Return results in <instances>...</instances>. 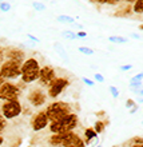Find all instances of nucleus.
<instances>
[{
	"label": "nucleus",
	"mask_w": 143,
	"mask_h": 147,
	"mask_svg": "<svg viewBox=\"0 0 143 147\" xmlns=\"http://www.w3.org/2000/svg\"><path fill=\"white\" fill-rule=\"evenodd\" d=\"M72 105L68 103V102H63V100H55L52 103L47 106L46 112L47 116L50 119L51 123L54 122H59V120L64 119L68 115L72 114Z\"/></svg>",
	"instance_id": "nucleus-1"
},
{
	"label": "nucleus",
	"mask_w": 143,
	"mask_h": 147,
	"mask_svg": "<svg viewBox=\"0 0 143 147\" xmlns=\"http://www.w3.org/2000/svg\"><path fill=\"white\" fill-rule=\"evenodd\" d=\"M42 66L36 58H28L26 59L22 64V78L20 80L23 84H31L39 80Z\"/></svg>",
	"instance_id": "nucleus-2"
},
{
	"label": "nucleus",
	"mask_w": 143,
	"mask_h": 147,
	"mask_svg": "<svg viewBox=\"0 0 143 147\" xmlns=\"http://www.w3.org/2000/svg\"><path fill=\"white\" fill-rule=\"evenodd\" d=\"M78 126H79V116H78V114L72 112L71 115H68L64 119L51 123L48 126V130L51 134H67V132L75 131Z\"/></svg>",
	"instance_id": "nucleus-3"
},
{
	"label": "nucleus",
	"mask_w": 143,
	"mask_h": 147,
	"mask_svg": "<svg viewBox=\"0 0 143 147\" xmlns=\"http://www.w3.org/2000/svg\"><path fill=\"white\" fill-rule=\"evenodd\" d=\"M22 64L23 63L15 62V60H4L0 66V74L5 80H13L22 78Z\"/></svg>",
	"instance_id": "nucleus-4"
},
{
	"label": "nucleus",
	"mask_w": 143,
	"mask_h": 147,
	"mask_svg": "<svg viewBox=\"0 0 143 147\" xmlns=\"http://www.w3.org/2000/svg\"><path fill=\"white\" fill-rule=\"evenodd\" d=\"M22 88L19 84H13L11 82H4L0 86V100L1 102H15L19 100Z\"/></svg>",
	"instance_id": "nucleus-5"
},
{
	"label": "nucleus",
	"mask_w": 143,
	"mask_h": 147,
	"mask_svg": "<svg viewBox=\"0 0 143 147\" xmlns=\"http://www.w3.org/2000/svg\"><path fill=\"white\" fill-rule=\"evenodd\" d=\"M23 112V106L19 100L15 102H3L0 106V114L5 118L7 120L15 119L18 116H20V114Z\"/></svg>",
	"instance_id": "nucleus-6"
},
{
	"label": "nucleus",
	"mask_w": 143,
	"mask_h": 147,
	"mask_svg": "<svg viewBox=\"0 0 143 147\" xmlns=\"http://www.w3.org/2000/svg\"><path fill=\"white\" fill-rule=\"evenodd\" d=\"M70 83H71V80L68 76H58L55 79L54 83L47 88V96L50 98V99H56L70 86Z\"/></svg>",
	"instance_id": "nucleus-7"
},
{
	"label": "nucleus",
	"mask_w": 143,
	"mask_h": 147,
	"mask_svg": "<svg viewBox=\"0 0 143 147\" xmlns=\"http://www.w3.org/2000/svg\"><path fill=\"white\" fill-rule=\"evenodd\" d=\"M58 78L56 75V71L52 66H42V70H40V75H39V86L40 87H44V88H48L52 83L55 82V79Z\"/></svg>",
	"instance_id": "nucleus-8"
},
{
	"label": "nucleus",
	"mask_w": 143,
	"mask_h": 147,
	"mask_svg": "<svg viewBox=\"0 0 143 147\" xmlns=\"http://www.w3.org/2000/svg\"><path fill=\"white\" fill-rule=\"evenodd\" d=\"M47 92L44 90H42V87H36V88H31L30 90V92L27 95V102L32 107H42L47 100Z\"/></svg>",
	"instance_id": "nucleus-9"
},
{
	"label": "nucleus",
	"mask_w": 143,
	"mask_h": 147,
	"mask_svg": "<svg viewBox=\"0 0 143 147\" xmlns=\"http://www.w3.org/2000/svg\"><path fill=\"white\" fill-rule=\"evenodd\" d=\"M30 123H31L32 130L35 132H39V131H42V130L48 127L51 124V122H50V119H48V116H47L46 110H43V111H39L32 115Z\"/></svg>",
	"instance_id": "nucleus-10"
},
{
	"label": "nucleus",
	"mask_w": 143,
	"mask_h": 147,
	"mask_svg": "<svg viewBox=\"0 0 143 147\" xmlns=\"http://www.w3.org/2000/svg\"><path fill=\"white\" fill-rule=\"evenodd\" d=\"M60 147H86L83 138L75 131L62 134V146Z\"/></svg>",
	"instance_id": "nucleus-11"
},
{
	"label": "nucleus",
	"mask_w": 143,
	"mask_h": 147,
	"mask_svg": "<svg viewBox=\"0 0 143 147\" xmlns=\"http://www.w3.org/2000/svg\"><path fill=\"white\" fill-rule=\"evenodd\" d=\"M4 60H15V62L23 63L26 60V54L20 48L7 47V48H4Z\"/></svg>",
	"instance_id": "nucleus-12"
},
{
	"label": "nucleus",
	"mask_w": 143,
	"mask_h": 147,
	"mask_svg": "<svg viewBox=\"0 0 143 147\" xmlns=\"http://www.w3.org/2000/svg\"><path fill=\"white\" fill-rule=\"evenodd\" d=\"M83 140H84L86 146H90V144H94L92 142H95V143H98L99 142V139H98V134L95 132V130H94V127H87L84 130V132H83Z\"/></svg>",
	"instance_id": "nucleus-13"
},
{
	"label": "nucleus",
	"mask_w": 143,
	"mask_h": 147,
	"mask_svg": "<svg viewBox=\"0 0 143 147\" xmlns=\"http://www.w3.org/2000/svg\"><path fill=\"white\" fill-rule=\"evenodd\" d=\"M124 147H143V138L142 136H134L124 143Z\"/></svg>",
	"instance_id": "nucleus-14"
},
{
	"label": "nucleus",
	"mask_w": 143,
	"mask_h": 147,
	"mask_svg": "<svg viewBox=\"0 0 143 147\" xmlns=\"http://www.w3.org/2000/svg\"><path fill=\"white\" fill-rule=\"evenodd\" d=\"M54 48H55V51L58 52V55H60V58L63 59V60H68V54H67V51H66V48L60 44V43H55L54 44Z\"/></svg>",
	"instance_id": "nucleus-15"
},
{
	"label": "nucleus",
	"mask_w": 143,
	"mask_h": 147,
	"mask_svg": "<svg viewBox=\"0 0 143 147\" xmlns=\"http://www.w3.org/2000/svg\"><path fill=\"white\" fill-rule=\"evenodd\" d=\"M132 13L143 15V0H135L132 3Z\"/></svg>",
	"instance_id": "nucleus-16"
},
{
	"label": "nucleus",
	"mask_w": 143,
	"mask_h": 147,
	"mask_svg": "<svg viewBox=\"0 0 143 147\" xmlns=\"http://www.w3.org/2000/svg\"><path fill=\"white\" fill-rule=\"evenodd\" d=\"M106 126H107V120H96L95 126H94V130L99 135V134H102L106 130Z\"/></svg>",
	"instance_id": "nucleus-17"
},
{
	"label": "nucleus",
	"mask_w": 143,
	"mask_h": 147,
	"mask_svg": "<svg viewBox=\"0 0 143 147\" xmlns=\"http://www.w3.org/2000/svg\"><path fill=\"white\" fill-rule=\"evenodd\" d=\"M58 22L59 23H70V24H72V23H75V19L74 18H71V16H68V15H60V16H58Z\"/></svg>",
	"instance_id": "nucleus-18"
},
{
	"label": "nucleus",
	"mask_w": 143,
	"mask_h": 147,
	"mask_svg": "<svg viewBox=\"0 0 143 147\" xmlns=\"http://www.w3.org/2000/svg\"><path fill=\"white\" fill-rule=\"evenodd\" d=\"M108 42L115 43V44H122V43H127V39L122 38V36H110V38H108Z\"/></svg>",
	"instance_id": "nucleus-19"
},
{
	"label": "nucleus",
	"mask_w": 143,
	"mask_h": 147,
	"mask_svg": "<svg viewBox=\"0 0 143 147\" xmlns=\"http://www.w3.org/2000/svg\"><path fill=\"white\" fill-rule=\"evenodd\" d=\"M62 35H63V38H66V39H70V40H75V39H78V36H76V34L75 32H72V31H63L62 32Z\"/></svg>",
	"instance_id": "nucleus-20"
},
{
	"label": "nucleus",
	"mask_w": 143,
	"mask_h": 147,
	"mask_svg": "<svg viewBox=\"0 0 143 147\" xmlns=\"http://www.w3.org/2000/svg\"><path fill=\"white\" fill-rule=\"evenodd\" d=\"M32 7H34V9H36V11H44V9H46V4L42 3V1H34V3H32Z\"/></svg>",
	"instance_id": "nucleus-21"
},
{
	"label": "nucleus",
	"mask_w": 143,
	"mask_h": 147,
	"mask_svg": "<svg viewBox=\"0 0 143 147\" xmlns=\"http://www.w3.org/2000/svg\"><path fill=\"white\" fill-rule=\"evenodd\" d=\"M79 52L83 55H92L94 54V50L92 48H90V47H79Z\"/></svg>",
	"instance_id": "nucleus-22"
},
{
	"label": "nucleus",
	"mask_w": 143,
	"mask_h": 147,
	"mask_svg": "<svg viewBox=\"0 0 143 147\" xmlns=\"http://www.w3.org/2000/svg\"><path fill=\"white\" fill-rule=\"evenodd\" d=\"M11 9V3H8V1H1L0 3V11L1 12H8Z\"/></svg>",
	"instance_id": "nucleus-23"
},
{
	"label": "nucleus",
	"mask_w": 143,
	"mask_h": 147,
	"mask_svg": "<svg viewBox=\"0 0 143 147\" xmlns=\"http://www.w3.org/2000/svg\"><path fill=\"white\" fill-rule=\"evenodd\" d=\"M142 80H143V72H139V74H136L135 76L131 78L130 83H142Z\"/></svg>",
	"instance_id": "nucleus-24"
},
{
	"label": "nucleus",
	"mask_w": 143,
	"mask_h": 147,
	"mask_svg": "<svg viewBox=\"0 0 143 147\" xmlns=\"http://www.w3.org/2000/svg\"><path fill=\"white\" fill-rule=\"evenodd\" d=\"M5 127H7V119L0 114V135H1V132L5 130Z\"/></svg>",
	"instance_id": "nucleus-25"
},
{
	"label": "nucleus",
	"mask_w": 143,
	"mask_h": 147,
	"mask_svg": "<svg viewBox=\"0 0 143 147\" xmlns=\"http://www.w3.org/2000/svg\"><path fill=\"white\" fill-rule=\"evenodd\" d=\"M108 90H110V92H111L112 98H115V99H116V98L119 96V91H118V88H116L115 86H110V88H108Z\"/></svg>",
	"instance_id": "nucleus-26"
},
{
	"label": "nucleus",
	"mask_w": 143,
	"mask_h": 147,
	"mask_svg": "<svg viewBox=\"0 0 143 147\" xmlns=\"http://www.w3.org/2000/svg\"><path fill=\"white\" fill-rule=\"evenodd\" d=\"M135 102L132 100V99H127V102H126V109H130L131 110L132 107H135Z\"/></svg>",
	"instance_id": "nucleus-27"
},
{
	"label": "nucleus",
	"mask_w": 143,
	"mask_h": 147,
	"mask_svg": "<svg viewBox=\"0 0 143 147\" xmlns=\"http://www.w3.org/2000/svg\"><path fill=\"white\" fill-rule=\"evenodd\" d=\"M94 78H95V80H96V82H101V83H103V82H105V78H103V75H102V74H95V75H94Z\"/></svg>",
	"instance_id": "nucleus-28"
},
{
	"label": "nucleus",
	"mask_w": 143,
	"mask_h": 147,
	"mask_svg": "<svg viewBox=\"0 0 143 147\" xmlns=\"http://www.w3.org/2000/svg\"><path fill=\"white\" fill-rule=\"evenodd\" d=\"M4 63V48L0 46V66Z\"/></svg>",
	"instance_id": "nucleus-29"
},
{
	"label": "nucleus",
	"mask_w": 143,
	"mask_h": 147,
	"mask_svg": "<svg viewBox=\"0 0 143 147\" xmlns=\"http://www.w3.org/2000/svg\"><path fill=\"white\" fill-rule=\"evenodd\" d=\"M76 36H78V39H83V38L87 36V32L86 31H79V32H76Z\"/></svg>",
	"instance_id": "nucleus-30"
},
{
	"label": "nucleus",
	"mask_w": 143,
	"mask_h": 147,
	"mask_svg": "<svg viewBox=\"0 0 143 147\" xmlns=\"http://www.w3.org/2000/svg\"><path fill=\"white\" fill-rule=\"evenodd\" d=\"M82 80L84 82V83H86L87 86H90V87H92V86H94V82H92V80H90V79H87V78H82Z\"/></svg>",
	"instance_id": "nucleus-31"
},
{
	"label": "nucleus",
	"mask_w": 143,
	"mask_h": 147,
	"mask_svg": "<svg viewBox=\"0 0 143 147\" xmlns=\"http://www.w3.org/2000/svg\"><path fill=\"white\" fill-rule=\"evenodd\" d=\"M132 66L131 64H124V66H120V70L122 71H128V70H131Z\"/></svg>",
	"instance_id": "nucleus-32"
},
{
	"label": "nucleus",
	"mask_w": 143,
	"mask_h": 147,
	"mask_svg": "<svg viewBox=\"0 0 143 147\" xmlns=\"http://www.w3.org/2000/svg\"><path fill=\"white\" fill-rule=\"evenodd\" d=\"M130 87H131V88H140V87H142V83H130Z\"/></svg>",
	"instance_id": "nucleus-33"
},
{
	"label": "nucleus",
	"mask_w": 143,
	"mask_h": 147,
	"mask_svg": "<svg viewBox=\"0 0 143 147\" xmlns=\"http://www.w3.org/2000/svg\"><path fill=\"white\" fill-rule=\"evenodd\" d=\"M28 36V39H30V40H32V42H36V43H39V39L38 38H35V36L34 35H27Z\"/></svg>",
	"instance_id": "nucleus-34"
},
{
	"label": "nucleus",
	"mask_w": 143,
	"mask_h": 147,
	"mask_svg": "<svg viewBox=\"0 0 143 147\" xmlns=\"http://www.w3.org/2000/svg\"><path fill=\"white\" fill-rule=\"evenodd\" d=\"M136 110H138V106H135V107H132V109L130 110V114H135Z\"/></svg>",
	"instance_id": "nucleus-35"
},
{
	"label": "nucleus",
	"mask_w": 143,
	"mask_h": 147,
	"mask_svg": "<svg viewBox=\"0 0 143 147\" xmlns=\"http://www.w3.org/2000/svg\"><path fill=\"white\" fill-rule=\"evenodd\" d=\"M4 82H7V80H5V79H4V78H3V76H1V74H0V86L3 84Z\"/></svg>",
	"instance_id": "nucleus-36"
},
{
	"label": "nucleus",
	"mask_w": 143,
	"mask_h": 147,
	"mask_svg": "<svg viewBox=\"0 0 143 147\" xmlns=\"http://www.w3.org/2000/svg\"><path fill=\"white\" fill-rule=\"evenodd\" d=\"M3 143H4V136H3V135H0V147L3 146Z\"/></svg>",
	"instance_id": "nucleus-37"
},
{
	"label": "nucleus",
	"mask_w": 143,
	"mask_h": 147,
	"mask_svg": "<svg viewBox=\"0 0 143 147\" xmlns=\"http://www.w3.org/2000/svg\"><path fill=\"white\" fill-rule=\"evenodd\" d=\"M132 38H134V39H140V36H138L136 34H132Z\"/></svg>",
	"instance_id": "nucleus-38"
},
{
	"label": "nucleus",
	"mask_w": 143,
	"mask_h": 147,
	"mask_svg": "<svg viewBox=\"0 0 143 147\" xmlns=\"http://www.w3.org/2000/svg\"><path fill=\"white\" fill-rule=\"evenodd\" d=\"M138 28H139L140 31H142V32H143V24H140V26H139V27H138Z\"/></svg>",
	"instance_id": "nucleus-39"
},
{
	"label": "nucleus",
	"mask_w": 143,
	"mask_h": 147,
	"mask_svg": "<svg viewBox=\"0 0 143 147\" xmlns=\"http://www.w3.org/2000/svg\"><path fill=\"white\" fill-rule=\"evenodd\" d=\"M139 95H140V96H143V90H140V91H139Z\"/></svg>",
	"instance_id": "nucleus-40"
},
{
	"label": "nucleus",
	"mask_w": 143,
	"mask_h": 147,
	"mask_svg": "<svg viewBox=\"0 0 143 147\" xmlns=\"http://www.w3.org/2000/svg\"><path fill=\"white\" fill-rule=\"evenodd\" d=\"M96 147H102V146H101V144H98V146H96Z\"/></svg>",
	"instance_id": "nucleus-41"
},
{
	"label": "nucleus",
	"mask_w": 143,
	"mask_h": 147,
	"mask_svg": "<svg viewBox=\"0 0 143 147\" xmlns=\"http://www.w3.org/2000/svg\"><path fill=\"white\" fill-rule=\"evenodd\" d=\"M142 123H143V122H142Z\"/></svg>",
	"instance_id": "nucleus-42"
}]
</instances>
